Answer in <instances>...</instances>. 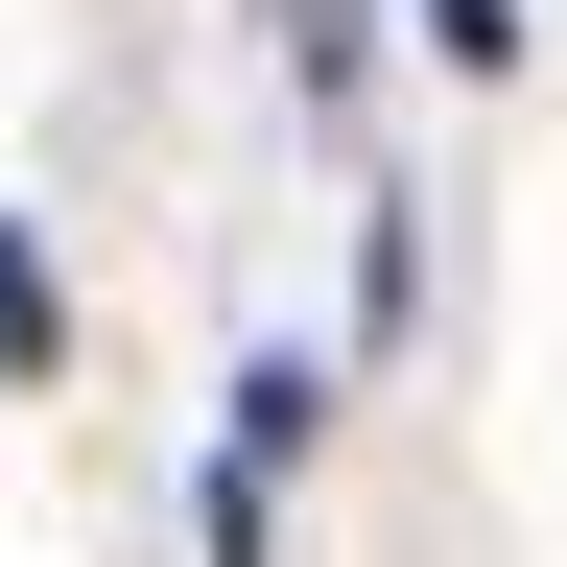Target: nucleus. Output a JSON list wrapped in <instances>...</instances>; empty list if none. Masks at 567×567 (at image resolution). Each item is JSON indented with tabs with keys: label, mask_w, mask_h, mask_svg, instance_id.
<instances>
[{
	"label": "nucleus",
	"mask_w": 567,
	"mask_h": 567,
	"mask_svg": "<svg viewBox=\"0 0 567 567\" xmlns=\"http://www.w3.org/2000/svg\"><path fill=\"white\" fill-rule=\"evenodd\" d=\"M24 354H48V284H24V237H0V379H24Z\"/></svg>",
	"instance_id": "obj_1"
}]
</instances>
